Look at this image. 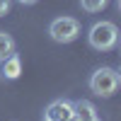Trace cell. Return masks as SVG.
<instances>
[{
    "mask_svg": "<svg viewBox=\"0 0 121 121\" xmlns=\"http://www.w3.org/2000/svg\"><path fill=\"white\" fill-rule=\"evenodd\" d=\"M44 121H53V119H46V116H44Z\"/></svg>",
    "mask_w": 121,
    "mask_h": 121,
    "instance_id": "12",
    "label": "cell"
},
{
    "mask_svg": "<svg viewBox=\"0 0 121 121\" xmlns=\"http://www.w3.org/2000/svg\"><path fill=\"white\" fill-rule=\"evenodd\" d=\"M121 85V78L114 68H97L90 75V90L97 97H114Z\"/></svg>",
    "mask_w": 121,
    "mask_h": 121,
    "instance_id": "2",
    "label": "cell"
},
{
    "mask_svg": "<svg viewBox=\"0 0 121 121\" xmlns=\"http://www.w3.org/2000/svg\"><path fill=\"white\" fill-rule=\"evenodd\" d=\"M17 3H22V5H34L36 0H17Z\"/></svg>",
    "mask_w": 121,
    "mask_h": 121,
    "instance_id": "10",
    "label": "cell"
},
{
    "mask_svg": "<svg viewBox=\"0 0 121 121\" xmlns=\"http://www.w3.org/2000/svg\"><path fill=\"white\" fill-rule=\"evenodd\" d=\"M92 121H99V119H92Z\"/></svg>",
    "mask_w": 121,
    "mask_h": 121,
    "instance_id": "13",
    "label": "cell"
},
{
    "mask_svg": "<svg viewBox=\"0 0 121 121\" xmlns=\"http://www.w3.org/2000/svg\"><path fill=\"white\" fill-rule=\"evenodd\" d=\"M10 53H15V39L7 32H0V60L5 56H10Z\"/></svg>",
    "mask_w": 121,
    "mask_h": 121,
    "instance_id": "7",
    "label": "cell"
},
{
    "mask_svg": "<svg viewBox=\"0 0 121 121\" xmlns=\"http://www.w3.org/2000/svg\"><path fill=\"white\" fill-rule=\"evenodd\" d=\"M73 102H68V99H56L46 107V119H53V121H68L73 116Z\"/></svg>",
    "mask_w": 121,
    "mask_h": 121,
    "instance_id": "4",
    "label": "cell"
},
{
    "mask_svg": "<svg viewBox=\"0 0 121 121\" xmlns=\"http://www.w3.org/2000/svg\"><path fill=\"white\" fill-rule=\"evenodd\" d=\"M22 75V60L17 53H10L0 60V78L3 80H17Z\"/></svg>",
    "mask_w": 121,
    "mask_h": 121,
    "instance_id": "5",
    "label": "cell"
},
{
    "mask_svg": "<svg viewBox=\"0 0 121 121\" xmlns=\"http://www.w3.org/2000/svg\"><path fill=\"white\" fill-rule=\"evenodd\" d=\"M10 12V0H0V17H5Z\"/></svg>",
    "mask_w": 121,
    "mask_h": 121,
    "instance_id": "9",
    "label": "cell"
},
{
    "mask_svg": "<svg viewBox=\"0 0 121 121\" xmlns=\"http://www.w3.org/2000/svg\"><path fill=\"white\" fill-rule=\"evenodd\" d=\"M73 112L80 121H92L97 119V109L92 102H87V99H78V102H73Z\"/></svg>",
    "mask_w": 121,
    "mask_h": 121,
    "instance_id": "6",
    "label": "cell"
},
{
    "mask_svg": "<svg viewBox=\"0 0 121 121\" xmlns=\"http://www.w3.org/2000/svg\"><path fill=\"white\" fill-rule=\"evenodd\" d=\"M68 121H80V119H78V116H75V114H73V116H70V119H68Z\"/></svg>",
    "mask_w": 121,
    "mask_h": 121,
    "instance_id": "11",
    "label": "cell"
},
{
    "mask_svg": "<svg viewBox=\"0 0 121 121\" xmlns=\"http://www.w3.org/2000/svg\"><path fill=\"white\" fill-rule=\"evenodd\" d=\"M87 41H90L92 48H97V51H109V48H114L116 41H119V27L114 22H97V24L90 27Z\"/></svg>",
    "mask_w": 121,
    "mask_h": 121,
    "instance_id": "1",
    "label": "cell"
},
{
    "mask_svg": "<svg viewBox=\"0 0 121 121\" xmlns=\"http://www.w3.org/2000/svg\"><path fill=\"white\" fill-rule=\"evenodd\" d=\"M48 36L58 44H70L80 36V22L75 17H58L48 24Z\"/></svg>",
    "mask_w": 121,
    "mask_h": 121,
    "instance_id": "3",
    "label": "cell"
},
{
    "mask_svg": "<svg viewBox=\"0 0 121 121\" xmlns=\"http://www.w3.org/2000/svg\"><path fill=\"white\" fill-rule=\"evenodd\" d=\"M109 0H80V5H82L85 12H102V10L107 7Z\"/></svg>",
    "mask_w": 121,
    "mask_h": 121,
    "instance_id": "8",
    "label": "cell"
}]
</instances>
